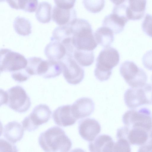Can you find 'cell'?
I'll list each match as a JSON object with an SVG mask.
<instances>
[{"label":"cell","mask_w":152,"mask_h":152,"mask_svg":"<svg viewBox=\"0 0 152 152\" xmlns=\"http://www.w3.org/2000/svg\"><path fill=\"white\" fill-rule=\"evenodd\" d=\"M142 28L143 32L147 35L152 37V15L147 14L143 21Z\"/></svg>","instance_id":"cell-31"},{"label":"cell","mask_w":152,"mask_h":152,"mask_svg":"<svg viewBox=\"0 0 152 152\" xmlns=\"http://www.w3.org/2000/svg\"><path fill=\"white\" fill-rule=\"evenodd\" d=\"M94 34L97 43L105 48L110 46L114 41V33L109 28L105 26L98 28Z\"/></svg>","instance_id":"cell-23"},{"label":"cell","mask_w":152,"mask_h":152,"mask_svg":"<svg viewBox=\"0 0 152 152\" xmlns=\"http://www.w3.org/2000/svg\"><path fill=\"white\" fill-rule=\"evenodd\" d=\"M120 55L115 48H105L99 53L96 59L94 75L101 81L107 80L112 73V69L118 64Z\"/></svg>","instance_id":"cell-3"},{"label":"cell","mask_w":152,"mask_h":152,"mask_svg":"<svg viewBox=\"0 0 152 152\" xmlns=\"http://www.w3.org/2000/svg\"><path fill=\"white\" fill-rule=\"evenodd\" d=\"M148 132L142 129L130 128L124 126L118 129L116 137L117 139H126L130 145H142L148 139Z\"/></svg>","instance_id":"cell-11"},{"label":"cell","mask_w":152,"mask_h":152,"mask_svg":"<svg viewBox=\"0 0 152 152\" xmlns=\"http://www.w3.org/2000/svg\"><path fill=\"white\" fill-rule=\"evenodd\" d=\"M77 13L73 8L64 9L56 5L53 8L52 19L57 25L60 26H68L77 18Z\"/></svg>","instance_id":"cell-15"},{"label":"cell","mask_w":152,"mask_h":152,"mask_svg":"<svg viewBox=\"0 0 152 152\" xmlns=\"http://www.w3.org/2000/svg\"><path fill=\"white\" fill-rule=\"evenodd\" d=\"M1 104H5L16 112L23 113L30 108V99L24 89L17 85L7 91L1 89Z\"/></svg>","instance_id":"cell-4"},{"label":"cell","mask_w":152,"mask_h":152,"mask_svg":"<svg viewBox=\"0 0 152 152\" xmlns=\"http://www.w3.org/2000/svg\"><path fill=\"white\" fill-rule=\"evenodd\" d=\"M151 103L152 104V94H151Z\"/></svg>","instance_id":"cell-38"},{"label":"cell","mask_w":152,"mask_h":152,"mask_svg":"<svg viewBox=\"0 0 152 152\" xmlns=\"http://www.w3.org/2000/svg\"><path fill=\"white\" fill-rule=\"evenodd\" d=\"M151 81H152V75L151 77Z\"/></svg>","instance_id":"cell-39"},{"label":"cell","mask_w":152,"mask_h":152,"mask_svg":"<svg viewBox=\"0 0 152 152\" xmlns=\"http://www.w3.org/2000/svg\"><path fill=\"white\" fill-rule=\"evenodd\" d=\"M152 92V86L149 84L146 83L141 87H131L127 89L124 94L125 103L131 109L144 104H151Z\"/></svg>","instance_id":"cell-7"},{"label":"cell","mask_w":152,"mask_h":152,"mask_svg":"<svg viewBox=\"0 0 152 152\" xmlns=\"http://www.w3.org/2000/svg\"><path fill=\"white\" fill-rule=\"evenodd\" d=\"M72 34L69 26H60L53 31L51 40H56L61 43L67 51L72 50L74 46L72 43Z\"/></svg>","instance_id":"cell-16"},{"label":"cell","mask_w":152,"mask_h":152,"mask_svg":"<svg viewBox=\"0 0 152 152\" xmlns=\"http://www.w3.org/2000/svg\"><path fill=\"white\" fill-rule=\"evenodd\" d=\"M1 1H6L12 8L30 13L35 11L38 2V0H1Z\"/></svg>","instance_id":"cell-24"},{"label":"cell","mask_w":152,"mask_h":152,"mask_svg":"<svg viewBox=\"0 0 152 152\" xmlns=\"http://www.w3.org/2000/svg\"><path fill=\"white\" fill-rule=\"evenodd\" d=\"M13 26L15 31L19 35L27 36L31 32V23L28 20L24 17H16Z\"/></svg>","instance_id":"cell-27"},{"label":"cell","mask_w":152,"mask_h":152,"mask_svg":"<svg viewBox=\"0 0 152 152\" xmlns=\"http://www.w3.org/2000/svg\"><path fill=\"white\" fill-rule=\"evenodd\" d=\"M72 34V43L75 49L92 51L98 44L90 24L86 20L76 18L69 25Z\"/></svg>","instance_id":"cell-2"},{"label":"cell","mask_w":152,"mask_h":152,"mask_svg":"<svg viewBox=\"0 0 152 152\" xmlns=\"http://www.w3.org/2000/svg\"><path fill=\"white\" fill-rule=\"evenodd\" d=\"M126 12L129 20H139L145 13L146 0H128Z\"/></svg>","instance_id":"cell-21"},{"label":"cell","mask_w":152,"mask_h":152,"mask_svg":"<svg viewBox=\"0 0 152 152\" xmlns=\"http://www.w3.org/2000/svg\"><path fill=\"white\" fill-rule=\"evenodd\" d=\"M138 151L152 152V129L151 130L147 141L140 147Z\"/></svg>","instance_id":"cell-36"},{"label":"cell","mask_w":152,"mask_h":152,"mask_svg":"<svg viewBox=\"0 0 152 152\" xmlns=\"http://www.w3.org/2000/svg\"><path fill=\"white\" fill-rule=\"evenodd\" d=\"M38 142L45 152H67L71 148L72 142L64 131L58 126H53L41 133Z\"/></svg>","instance_id":"cell-1"},{"label":"cell","mask_w":152,"mask_h":152,"mask_svg":"<svg viewBox=\"0 0 152 152\" xmlns=\"http://www.w3.org/2000/svg\"><path fill=\"white\" fill-rule=\"evenodd\" d=\"M142 64L147 69L152 70V50L147 52L143 56Z\"/></svg>","instance_id":"cell-35"},{"label":"cell","mask_w":152,"mask_h":152,"mask_svg":"<svg viewBox=\"0 0 152 152\" xmlns=\"http://www.w3.org/2000/svg\"><path fill=\"white\" fill-rule=\"evenodd\" d=\"M120 72L126 82L132 88L142 87L146 84V73L133 61H126L123 62L120 66Z\"/></svg>","instance_id":"cell-6"},{"label":"cell","mask_w":152,"mask_h":152,"mask_svg":"<svg viewBox=\"0 0 152 152\" xmlns=\"http://www.w3.org/2000/svg\"><path fill=\"white\" fill-rule=\"evenodd\" d=\"M114 143L111 136L102 134L89 143V149L91 152H113Z\"/></svg>","instance_id":"cell-17"},{"label":"cell","mask_w":152,"mask_h":152,"mask_svg":"<svg viewBox=\"0 0 152 152\" xmlns=\"http://www.w3.org/2000/svg\"><path fill=\"white\" fill-rule=\"evenodd\" d=\"M71 108L74 116L78 119L90 116L94 110L95 104L91 99L83 97L75 102Z\"/></svg>","instance_id":"cell-14"},{"label":"cell","mask_w":152,"mask_h":152,"mask_svg":"<svg viewBox=\"0 0 152 152\" xmlns=\"http://www.w3.org/2000/svg\"><path fill=\"white\" fill-rule=\"evenodd\" d=\"M52 112L49 107L41 104L35 106L31 112L22 121L25 130L31 132L38 129L39 126L48 122L51 118Z\"/></svg>","instance_id":"cell-9"},{"label":"cell","mask_w":152,"mask_h":152,"mask_svg":"<svg viewBox=\"0 0 152 152\" xmlns=\"http://www.w3.org/2000/svg\"><path fill=\"white\" fill-rule=\"evenodd\" d=\"M52 6L49 3L45 1L40 3L36 12V16L39 22L46 23H49L51 20Z\"/></svg>","instance_id":"cell-26"},{"label":"cell","mask_w":152,"mask_h":152,"mask_svg":"<svg viewBox=\"0 0 152 152\" xmlns=\"http://www.w3.org/2000/svg\"><path fill=\"white\" fill-rule=\"evenodd\" d=\"M12 78L15 81L22 82L26 81L30 75L26 71L25 69L12 73Z\"/></svg>","instance_id":"cell-32"},{"label":"cell","mask_w":152,"mask_h":152,"mask_svg":"<svg viewBox=\"0 0 152 152\" xmlns=\"http://www.w3.org/2000/svg\"><path fill=\"white\" fill-rule=\"evenodd\" d=\"M129 20L127 18L112 12L104 17L102 21V26L109 28L114 34H117L123 31L125 25Z\"/></svg>","instance_id":"cell-18"},{"label":"cell","mask_w":152,"mask_h":152,"mask_svg":"<svg viewBox=\"0 0 152 152\" xmlns=\"http://www.w3.org/2000/svg\"><path fill=\"white\" fill-rule=\"evenodd\" d=\"M52 117L55 124L62 127L72 125L77 120L73 114L71 105L59 107L53 111Z\"/></svg>","instance_id":"cell-13"},{"label":"cell","mask_w":152,"mask_h":152,"mask_svg":"<svg viewBox=\"0 0 152 152\" xmlns=\"http://www.w3.org/2000/svg\"><path fill=\"white\" fill-rule=\"evenodd\" d=\"M27 60L18 53L7 48L0 50V72H13L26 68Z\"/></svg>","instance_id":"cell-8"},{"label":"cell","mask_w":152,"mask_h":152,"mask_svg":"<svg viewBox=\"0 0 152 152\" xmlns=\"http://www.w3.org/2000/svg\"><path fill=\"white\" fill-rule=\"evenodd\" d=\"M131 151L130 144L126 139L124 138L118 139V141L115 142L113 152Z\"/></svg>","instance_id":"cell-30"},{"label":"cell","mask_w":152,"mask_h":152,"mask_svg":"<svg viewBox=\"0 0 152 152\" xmlns=\"http://www.w3.org/2000/svg\"><path fill=\"white\" fill-rule=\"evenodd\" d=\"M122 121L125 126L130 128H140L148 132L152 129V114L146 108L127 110L122 116Z\"/></svg>","instance_id":"cell-5"},{"label":"cell","mask_w":152,"mask_h":152,"mask_svg":"<svg viewBox=\"0 0 152 152\" xmlns=\"http://www.w3.org/2000/svg\"><path fill=\"white\" fill-rule=\"evenodd\" d=\"M73 57L77 62L83 66L91 65L94 61V56L93 51H88L75 49Z\"/></svg>","instance_id":"cell-25"},{"label":"cell","mask_w":152,"mask_h":152,"mask_svg":"<svg viewBox=\"0 0 152 152\" xmlns=\"http://www.w3.org/2000/svg\"><path fill=\"white\" fill-rule=\"evenodd\" d=\"M27 60V64L25 69L30 76L37 75L42 77L47 72L48 67V60L36 57L29 58Z\"/></svg>","instance_id":"cell-20"},{"label":"cell","mask_w":152,"mask_h":152,"mask_svg":"<svg viewBox=\"0 0 152 152\" xmlns=\"http://www.w3.org/2000/svg\"><path fill=\"white\" fill-rule=\"evenodd\" d=\"M73 58L72 56L66 55L59 61L62 66L63 76L66 81L70 84L76 85L83 79L84 71Z\"/></svg>","instance_id":"cell-10"},{"label":"cell","mask_w":152,"mask_h":152,"mask_svg":"<svg viewBox=\"0 0 152 152\" xmlns=\"http://www.w3.org/2000/svg\"><path fill=\"white\" fill-rule=\"evenodd\" d=\"M48 61V70L42 77L45 78H51L60 75L62 72V66L60 61L49 59Z\"/></svg>","instance_id":"cell-28"},{"label":"cell","mask_w":152,"mask_h":152,"mask_svg":"<svg viewBox=\"0 0 152 152\" xmlns=\"http://www.w3.org/2000/svg\"><path fill=\"white\" fill-rule=\"evenodd\" d=\"M76 0H54L56 5L64 9H70L73 8Z\"/></svg>","instance_id":"cell-34"},{"label":"cell","mask_w":152,"mask_h":152,"mask_svg":"<svg viewBox=\"0 0 152 152\" xmlns=\"http://www.w3.org/2000/svg\"><path fill=\"white\" fill-rule=\"evenodd\" d=\"M85 9L88 12L96 13L100 12L105 5V0H83Z\"/></svg>","instance_id":"cell-29"},{"label":"cell","mask_w":152,"mask_h":152,"mask_svg":"<svg viewBox=\"0 0 152 152\" xmlns=\"http://www.w3.org/2000/svg\"><path fill=\"white\" fill-rule=\"evenodd\" d=\"M23 128L17 121L9 122L4 126L3 136L7 140L15 144L22 138L24 132Z\"/></svg>","instance_id":"cell-19"},{"label":"cell","mask_w":152,"mask_h":152,"mask_svg":"<svg viewBox=\"0 0 152 152\" xmlns=\"http://www.w3.org/2000/svg\"><path fill=\"white\" fill-rule=\"evenodd\" d=\"M45 53L49 60L58 61L66 56V50L65 46L61 43L52 40L46 46Z\"/></svg>","instance_id":"cell-22"},{"label":"cell","mask_w":152,"mask_h":152,"mask_svg":"<svg viewBox=\"0 0 152 152\" xmlns=\"http://www.w3.org/2000/svg\"><path fill=\"white\" fill-rule=\"evenodd\" d=\"M101 126L94 118H88L80 120L78 123L79 133L84 140L92 141L101 131Z\"/></svg>","instance_id":"cell-12"},{"label":"cell","mask_w":152,"mask_h":152,"mask_svg":"<svg viewBox=\"0 0 152 152\" xmlns=\"http://www.w3.org/2000/svg\"><path fill=\"white\" fill-rule=\"evenodd\" d=\"M18 151V149L14 143L7 141L4 139H0V151Z\"/></svg>","instance_id":"cell-33"},{"label":"cell","mask_w":152,"mask_h":152,"mask_svg":"<svg viewBox=\"0 0 152 152\" xmlns=\"http://www.w3.org/2000/svg\"><path fill=\"white\" fill-rule=\"evenodd\" d=\"M115 5L123 4L128 1V0H110Z\"/></svg>","instance_id":"cell-37"}]
</instances>
